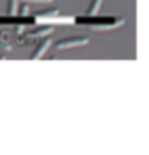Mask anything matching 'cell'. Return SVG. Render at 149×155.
Listing matches in <instances>:
<instances>
[{
	"mask_svg": "<svg viewBox=\"0 0 149 155\" xmlns=\"http://www.w3.org/2000/svg\"><path fill=\"white\" fill-rule=\"evenodd\" d=\"M18 2H20V0H9V4H7L9 14H18Z\"/></svg>",
	"mask_w": 149,
	"mask_h": 155,
	"instance_id": "cell-5",
	"label": "cell"
},
{
	"mask_svg": "<svg viewBox=\"0 0 149 155\" xmlns=\"http://www.w3.org/2000/svg\"><path fill=\"white\" fill-rule=\"evenodd\" d=\"M88 44V37H82V35H72V37H65L60 39L58 42H54L53 48L56 51H61V49H70V48H77V46H84Z\"/></svg>",
	"mask_w": 149,
	"mask_h": 155,
	"instance_id": "cell-2",
	"label": "cell"
},
{
	"mask_svg": "<svg viewBox=\"0 0 149 155\" xmlns=\"http://www.w3.org/2000/svg\"><path fill=\"white\" fill-rule=\"evenodd\" d=\"M23 2H26V4H44V2H51V0H23Z\"/></svg>",
	"mask_w": 149,
	"mask_h": 155,
	"instance_id": "cell-6",
	"label": "cell"
},
{
	"mask_svg": "<svg viewBox=\"0 0 149 155\" xmlns=\"http://www.w3.org/2000/svg\"><path fill=\"white\" fill-rule=\"evenodd\" d=\"M100 5H102V0H91V2H89V7H88V12H86V14H89V16H95V14L98 12Z\"/></svg>",
	"mask_w": 149,
	"mask_h": 155,
	"instance_id": "cell-4",
	"label": "cell"
},
{
	"mask_svg": "<svg viewBox=\"0 0 149 155\" xmlns=\"http://www.w3.org/2000/svg\"><path fill=\"white\" fill-rule=\"evenodd\" d=\"M51 46V39L49 37H44L42 41L39 42V46L35 48V53H32V60H35V58H42L44 55H46V49Z\"/></svg>",
	"mask_w": 149,
	"mask_h": 155,
	"instance_id": "cell-3",
	"label": "cell"
},
{
	"mask_svg": "<svg viewBox=\"0 0 149 155\" xmlns=\"http://www.w3.org/2000/svg\"><path fill=\"white\" fill-rule=\"evenodd\" d=\"M76 23L77 25H89V27H97V28H110V27H118V25H123V19L119 18H97L95 16H81V18H76Z\"/></svg>",
	"mask_w": 149,
	"mask_h": 155,
	"instance_id": "cell-1",
	"label": "cell"
}]
</instances>
